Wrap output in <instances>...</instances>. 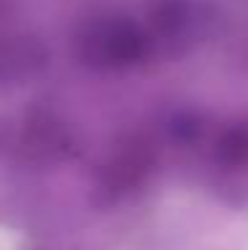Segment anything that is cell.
I'll return each instance as SVG.
<instances>
[{"label": "cell", "instance_id": "obj_1", "mask_svg": "<svg viewBox=\"0 0 248 250\" xmlns=\"http://www.w3.org/2000/svg\"><path fill=\"white\" fill-rule=\"evenodd\" d=\"M152 40L147 27L117 11L91 14L75 27L72 53L93 72H126L150 56Z\"/></svg>", "mask_w": 248, "mask_h": 250}, {"label": "cell", "instance_id": "obj_2", "mask_svg": "<svg viewBox=\"0 0 248 250\" xmlns=\"http://www.w3.org/2000/svg\"><path fill=\"white\" fill-rule=\"evenodd\" d=\"M158 146L144 133H128L99 163L93 189L102 202H120L134 197L152 181L158 170Z\"/></svg>", "mask_w": 248, "mask_h": 250}, {"label": "cell", "instance_id": "obj_3", "mask_svg": "<svg viewBox=\"0 0 248 250\" xmlns=\"http://www.w3.org/2000/svg\"><path fill=\"white\" fill-rule=\"evenodd\" d=\"M208 187L229 205H248V120H232L208 146Z\"/></svg>", "mask_w": 248, "mask_h": 250}, {"label": "cell", "instance_id": "obj_4", "mask_svg": "<svg viewBox=\"0 0 248 250\" xmlns=\"http://www.w3.org/2000/svg\"><path fill=\"white\" fill-rule=\"evenodd\" d=\"M78 149L75 133L62 117L48 109H32L16 130L14 154L29 165H56Z\"/></svg>", "mask_w": 248, "mask_h": 250}, {"label": "cell", "instance_id": "obj_5", "mask_svg": "<svg viewBox=\"0 0 248 250\" xmlns=\"http://www.w3.org/2000/svg\"><path fill=\"white\" fill-rule=\"evenodd\" d=\"M51 51L32 32L0 35V88H19L48 69Z\"/></svg>", "mask_w": 248, "mask_h": 250}, {"label": "cell", "instance_id": "obj_6", "mask_svg": "<svg viewBox=\"0 0 248 250\" xmlns=\"http://www.w3.org/2000/svg\"><path fill=\"white\" fill-rule=\"evenodd\" d=\"M198 14L192 0H155L147 11V32L152 48L160 45L165 51H179L192 40Z\"/></svg>", "mask_w": 248, "mask_h": 250}, {"label": "cell", "instance_id": "obj_7", "mask_svg": "<svg viewBox=\"0 0 248 250\" xmlns=\"http://www.w3.org/2000/svg\"><path fill=\"white\" fill-rule=\"evenodd\" d=\"M16 130H19V125H16L14 120H8V117L0 115V154L14 152V144H16Z\"/></svg>", "mask_w": 248, "mask_h": 250}, {"label": "cell", "instance_id": "obj_8", "mask_svg": "<svg viewBox=\"0 0 248 250\" xmlns=\"http://www.w3.org/2000/svg\"><path fill=\"white\" fill-rule=\"evenodd\" d=\"M8 16H11V0H0V27L8 21Z\"/></svg>", "mask_w": 248, "mask_h": 250}]
</instances>
